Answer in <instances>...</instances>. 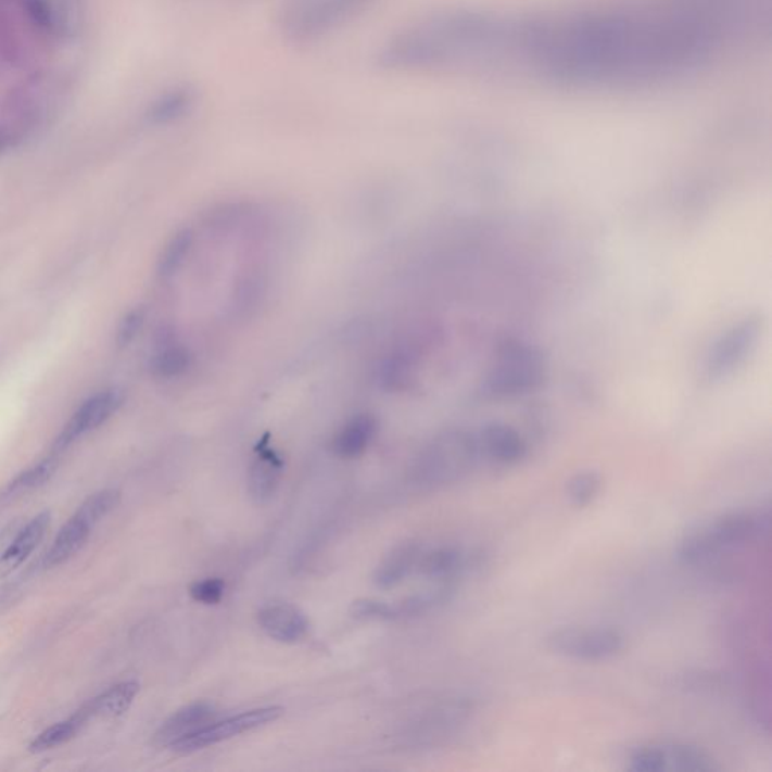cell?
<instances>
[{"label":"cell","instance_id":"22","mask_svg":"<svg viewBox=\"0 0 772 772\" xmlns=\"http://www.w3.org/2000/svg\"><path fill=\"white\" fill-rule=\"evenodd\" d=\"M94 717L91 706L85 705L80 711H77L72 719L61 721L53 724L52 727L46 729L30 743L29 750L33 752H42L52 750L54 747H60L62 744L68 743L75 738L85 723Z\"/></svg>","mask_w":772,"mask_h":772},{"label":"cell","instance_id":"16","mask_svg":"<svg viewBox=\"0 0 772 772\" xmlns=\"http://www.w3.org/2000/svg\"><path fill=\"white\" fill-rule=\"evenodd\" d=\"M467 566L464 550L444 545L429 550L422 549L417 573L434 583H456Z\"/></svg>","mask_w":772,"mask_h":772},{"label":"cell","instance_id":"6","mask_svg":"<svg viewBox=\"0 0 772 772\" xmlns=\"http://www.w3.org/2000/svg\"><path fill=\"white\" fill-rule=\"evenodd\" d=\"M282 713H284V709L281 706H266V708L252 709V711L228 717L225 720L212 721L211 724L205 725L188 738L178 741L170 747V750L177 755H192V752L225 743L235 736L275 723L281 719Z\"/></svg>","mask_w":772,"mask_h":772},{"label":"cell","instance_id":"25","mask_svg":"<svg viewBox=\"0 0 772 772\" xmlns=\"http://www.w3.org/2000/svg\"><path fill=\"white\" fill-rule=\"evenodd\" d=\"M58 469V459L54 456L46 457L34 467L27 468L22 474L15 477L8 484L5 492L8 495L21 494V492L33 491V489L45 486L54 476Z\"/></svg>","mask_w":772,"mask_h":772},{"label":"cell","instance_id":"29","mask_svg":"<svg viewBox=\"0 0 772 772\" xmlns=\"http://www.w3.org/2000/svg\"><path fill=\"white\" fill-rule=\"evenodd\" d=\"M145 324V312L142 308L131 309L122 324H119L118 333H116V343L119 347L129 346L131 341L136 339Z\"/></svg>","mask_w":772,"mask_h":772},{"label":"cell","instance_id":"21","mask_svg":"<svg viewBox=\"0 0 772 772\" xmlns=\"http://www.w3.org/2000/svg\"><path fill=\"white\" fill-rule=\"evenodd\" d=\"M195 236L190 228H181L168 240L157 262V275L163 281H169L183 269L190 252L193 250Z\"/></svg>","mask_w":772,"mask_h":772},{"label":"cell","instance_id":"10","mask_svg":"<svg viewBox=\"0 0 772 772\" xmlns=\"http://www.w3.org/2000/svg\"><path fill=\"white\" fill-rule=\"evenodd\" d=\"M284 469V457L266 442H262L255 450L248 469V491L252 502L257 506L269 504L281 486Z\"/></svg>","mask_w":772,"mask_h":772},{"label":"cell","instance_id":"3","mask_svg":"<svg viewBox=\"0 0 772 772\" xmlns=\"http://www.w3.org/2000/svg\"><path fill=\"white\" fill-rule=\"evenodd\" d=\"M370 0H281L278 26L294 46H308L337 33Z\"/></svg>","mask_w":772,"mask_h":772},{"label":"cell","instance_id":"12","mask_svg":"<svg viewBox=\"0 0 772 772\" xmlns=\"http://www.w3.org/2000/svg\"><path fill=\"white\" fill-rule=\"evenodd\" d=\"M379 433V420L370 413L352 415L333 433L331 452L344 460L358 459L371 447Z\"/></svg>","mask_w":772,"mask_h":772},{"label":"cell","instance_id":"4","mask_svg":"<svg viewBox=\"0 0 772 772\" xmlns=\"http://www.w3.org/2000/svg\"><path fill=\"white\" fill-rule=\"evenodd\" d=\"M548 375V363L537 347L508 343L496 353L489 368L486 391L494 397H518L537 390Z\"/></svg>","mask_w":772,"mask_h":772},{"label":"cell","instance_id":"9","mask_svg":"<svg viewBox=\"0 0 772 772\" xmlns=\"http://www.w3.org/2000/svg\"><path fill=\"white\" fill-rule=\"evenodd\" d=\"M477 434L481 460L498 467H515L529 454V444L521 433L503 422H491Z\"/></svg>","mask_w":772,"mask_h":772},{"label":"cell","instance_id":"7","mask_svg":"<svg viewBox=\"0 0 772 772\" xmlns=\"http://www.w3.org/2000/svg\"><path fill=\"white\" fill-rule=\"evenodd\" d=\"M759 331L758 321L747 319L732 326L727 332L723 333L709 353V376L712 379H721L733 374L756 346Z\"/></svg>","mask_w":772,"mask_h":772},{"label":"cell","instance_id":"2","mask_svg":"<svg viewBox=\"0 0 772 772\" xmlns=\"http://www.w3.org/2000/svg\"><path fill=\"white\" fill-rule=\"evenodd\" d=\"M767 526L768 516L758 511H729L689 530L679 542L676 556L684 565H700L755 541Z\"/></svg>","mask_w":772,"mask_h":772},{"label":"cell","instance_id":"26","mask_svg":"<svg viewBox=\"0 0 772 772\" xmlns=\"http://www.w3.org/2000/svg\"><path fill=\"white\" fill-rule=\"evenodd\" d=\"M628 768L637 772L666 771L665 752L661 743L642 744L628 755Z\"/></svg>","mask_w":772,"mask_h":772},{"label":"cell","instance_id":"20","mask_svg":"<svg viewBox=\"0 0 772 772\" xmlns=\"http://www.w3.org/2000/svg\"><path fill=\"white\" fill-rule=\"evenodd\" d=\"M192 364V352L185 343L177 340H166L151 358L150 370L154 378L173 380L188 374Z\"/></svg>","mask_w":772,"mask_h":772},{"label":"cell","instance_id":"13","mask_svg":"<svg viewBox=\"0 0 772 772\" xmlns=\"http://www.w3.org/2000/svg\"><path fill=\"white\" fill-rule=\"evenodd\" d=\"M216 719L215 706L208 701H195L178 709L159 727L154 735L157 747L170 748L178 741L188 738Z\"/></svg>","mask_w":772,"mask_h":772},{"label":"cell","instance_id":"17","mask_svg":"<svg viewBox=\"0 0 772 772\" xmlns=\"http://www.w3.org/2000/svg\"><path fill=\"white\" fill-rule=\"evenodd\" d=\"M49 526L50 511H42V514L35 516L26 527H23L0 556V572L8 573L17 569L40 545Z\"/></svg>","mask_w":772,"mask_h":772},{"label":"cell","instance_id":"8","mask_svg":"<svg viewBox=\"0 0 772 772\" xmlns=\"http://www.w3.org/2000/svg\"><path fill=\"white\" fill-rule=\"evenodd\" d=\"M123 393L118 390H107L87 400L73 415L72 420L62 430L60 438L54 442V452H62L79 440L81 434L99 429L123 405Z\"/></svg>","mask_w":772,"mask_h":772},{"label":"cell","instance_id":"15","mask_svg":"<svg viewBox=\"0 0 772 772\" xmlns=\"http://www.w3.org/2000/svg\"><path fill=\"white\" fill-rule=\"evenodd\" d=\"M421 553V545L417 542L400 543L379 562L374 577L375 584L383 590L397 587L417 572Z\"/></svg>","mask_w":772,"mask_h":772},{"label":"cell","instance_id":"5","mask_svg":"<svg viewBox=\"0 0 772 772\" xmlns=\"http://www.w3.org/2000/svg\"><path fill=\"white\" fill-rule=\"evenodd\" d=\"M546 647L562 658L597 662L622 654L627 638L616 628L562 627L546 637Z\"/></svg>","mask_w":772,"mask_h":772},{"label":"cell","instance_id":"11","mask_svg":"<svg viewBox=\"0 0 772 772\" xmlns=\"http://www.w3.org/2000/svg\"><path fill=\"white\" fill-rule=\"evenodd\" d=\"M257 622L267 637L284 644L301 642L309 630L305 612L289 603L266 604L260 608Z\"/></svg>","mask_w":772,"mask_h":772},{"label":"cell","instance_id":"28","mask_svg":"<svg viewBox=\"0 0 772 772\" xmlns=\"http://www.w3.org/2000/svg\"><path fill=\"white\" fill-rule=\"evenodd\" d=\"M189 595L198 604L217 605L224 599L225 583L220 578H205L190 585Z\"/></svg>","mask_w":772,"mask_h":772},{"label":"cell","instance_id":"31","mask_svg":"<svg viewBox=\"0 0 772 772\" xmlns=\"http://www.w3.org/2000/svg\"><path fill=\"white\" fill-rule=\"evenodd\" d=\"M11 143V136L5 130L0 129V151L8 149Z\"/></svg>","mask_w":772,"mask_h":772},{"label":"cell","instance_id":"19","mask_svg":"<svg viewBox=\"0 0 772 772\" xmlns=\"http://www.w3.org/2000/svg\"><path fill=\"white\" fill-rule=\"evenodd\" d=\"M666 771L711 772L719 770L717 760L705 748L688 743H661Z\"/></svg>","mask_w":772,"mask_h":772},{"label":"cell","instance_id":"1","mask_svg":"<svg viewBox=\"0 0 772 772\" xmlns=\"http://www.w3.org/2000/svg\"><path fill=\"white\" fill-rule=\"evenodd\" d=\"M480 460L476 433L464 429L444 430L418 453L413 479L417 486L436 491L465 479Z\"/></svg>","mask_w":772,"mask_h":772},{"label":"cell","instance_id":"18","mask_svg":"<svg viewBox=\"0 0 772 772\" xmlns=\"http://www.w3.org/2000/svg\"><path fill=\"white\" fill-rule=\"evenodd\" d=\"M418 358L420 356L410 344L394 349L380 363V382L385 383L390 390H403L417 375Z\"/></svg>","mask_w":772,"mask_h":772},{"label":"cell","instance_id":"30","mask_svg":"<svg viewBox=\"0 0 772 772\" xmlns=\"http://www.w3.org/2000/svg\"><path fill=\"white\" fill-rule=\"evenodd\" d=\"M26 5L27 14L33 17L38 26L45 29H52L54 26V11L50 5L49 0H23Z\"/></svg>","mask_w":772,"mask_h":772},{"label":"cell","instance_id":"24","mask_svg":"<svg viewBox=\"0 0 772 772\" xmlns=\"http://www.w3.org/2000/svg\"><path fill=\"white\" fill-rule=\"evenodd\" d=\"M603 484L604 480L599 472L581 471L570 477L566 484V495L573 507L585 508L595 503L603 491Z\"/></svg>","mask_w":772,"mask_h":772},{"label":"cell","instance_id":"14","mask_svg":"<svg viewBox=\"0 0 772 772\" xmlns=\"http://www.w3.org/2000/svg\"><path fill=\"white\" fill-rule=\"evenodd\" d=\"M96 526L97 522L94 519L89 518V516L79 508V510L68 519V522L62 527L56 539H54L53 545L50 546L48 556L45 558L46 566H48V568H54V566L64 565L69 558L76 556L81 546L87 543Z\"/></svg>","mask_w":772,"mask_h":772},{"label":"cell","instance_id":"23","mask_svg":"<svg viewBox=\"0 0 772 772\" xmlns=\"http://www.w3.org/2000/svg\"><path fill=\"white\" fill-rule=\"evenodd\" d=\"M139 689H141V685L136 681L119 682L100 694L99 697L92 698L89 706H91L94 716L114 719V717L123 716L124 712L129 711Z\"/></svg>","mask_w":772,"mask_h":772},{"label":"cell","instance_id":"27","mask_svg":"<svg viewBox=\"0 0 772 772\" xmlns=\"http://www.w3.org/2000/svg\"><path fill=\"white\" fill-rule=\"evenodd\" d=\"M351 615L360 620L400 619L398 604H388L378 599H358L352 604Z\"/></svg>","mask_w":772,"mask_h":772}]
</instances>
